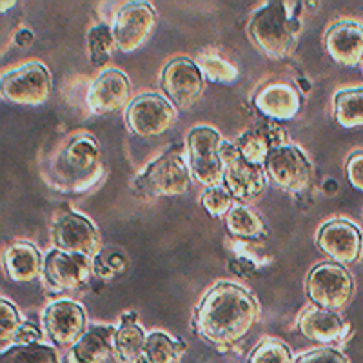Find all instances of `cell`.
<instances>
[{
    "instance_id": "cell-1",
    "label": "cell",
    "mask_w": 363,
    "mask_h": 363,
    "mask_svg": "<svg viewBox=\"0 0 363 363\" xmlns=\"http://www.w3.org/2000/svg\"><path fill=\"white\" fill-rule=\"evenodd\" d=\"M258 318L260 306L247 289L229 281H218L200 300L191 323L199 338L223 349L242 342Z\"/></svg>"
},
{
    "instance_id": "cell-2",
    "label": "cell",
    "mask_w": 363,
    "mask_h": 363,
    "mask_svg": "<svg viewBox=\"0 0 363 363\" xmlns=\"http://www.w3.org/2000/svg\"><path fill=\"white\" fill-rule=\"evenodd\" d=\"M301 31V2L272 0L252 13L247 26L256 50L272 60H281L293 53Z\"/></svg>"
},
{
    "instance_id": "cell-3",
    "label": "cell",
    "mask_w": 363,
    "mask_h": 363,
    "mask_svg": "<svg viewBox=\"0 0 363 363\" xmlns=\"http://www.w3.org/2000/svg\"><path fill=\"white\" fill-rule=\"evenodd\" d=\"M51 180L62 191L89 189L96 184L102 171L100 147L95 136L89 133H77L69 136L51 160Z\"/></svg>"
},
{
    "instance_id": "cell-4",
    "label": "cell",
    "mask_w": 363,
    "mask_h": 363,
    "mask_svg": "<svg viewBox=\"0 0 363 363\" xmlns=\"http://www.w3.org/2000/svg\"><path fill=\"white\" fill-rule=\"evenodd\" d=\"M191 171L178 147L165 151L153 160L135 180L136 194L149 196H182L189 189Z\"/></svg>"
},
{
    "instance_id": "cell-5",
    "label": "cell",
    "mask_w": 363,
    "mask_h": 363,
    "mask_svg": "<svg viewBox=\"0 0 363 363\" xmlns=\"http://www.w3.org/2000/svg\"><path fill=\"white\" fill-rule=\"evenodd\" d=\"M306 291L313 306L327 311H342L354 294V280L345 265L322 262L311 269Z\"/></svg>"
},
{
    "instance_id": "cell-6",
    "label": "cell",
    "mask_w": 363,
    "mask_h": 363,
    "mask_svg": "<svg viewBox=\"0 0 363 363\" xmlns=\"http://www.w3.org/2000/svg\"><path fill=\"white\" fill-rule=\"evenodd\" d=\"M223 138L216 129L199 125L187 135V157L191 178L206 189L223 186V167L220 147Z\"/></svg>"
},
{
    "instance_id": "cell-7",
    "label": "cell",
    "mask_w": 363,
    "mask_h": 363,
    "mask_svg": "<svg viewBox=\"0 0 363 363\" xmlns=\"http://www.w3.org/2000/svg\"><path fill=\"white\" fill-rule=\"evenodd\" d=\"M220 158L223 167V187L231 193L233 199L244 203L258 199L264 193L267 184L264 167L245 160L233 142L223 140Z\"/></svg>"
},
{
    "instance_id": "cell-8",
    "label": "cell",
    "mask_w": 363,
    "mask_h": 363,
    "mask_svg": "<svg viewBox=\"0 0 363 363\" xmlns=\"http://www.w3.org/2000/svg\"><path fill=\"white\" fill-rule=\"evenodd\" d=\"M53 89L51 74L42 62H28L2 77V99L17 106L37 108L48 102Z\"/></svg>"
},
{
    "instance_id": "cell-9",
    "label": "cell",
    "mask_w": 363,
    "mask_h": 363,
    "mask_svg": "<svg viewBox=\"0 0 363 363\" xmlns=\"http://www.w3.org/2000/svg\"><path fill=\"white\" fill-rule=\"evenodd\" d=\"M177 109L165 96L157 93H142L135 96L125 109V122L138 138H155L173 128Z\"/></svg>"
},
{
    "instance_id": "cell-10",
    "label": "cell",
    "mask_w": 363,
    "mask_h": 363,
    "mask_svg": "<svg viewBox=\"0 0 363 363\" xmlns=\"http://www.w3.org/2000/svg\"><path fill=\"white\" fill-rule=\"evenodd\" d=\"M265 178L289 194L303 193L313 180V165L294 145L272 149L264 164Z\"/></svg>"
},
{
    "instance_id": "cell-11",
    "label": "cell",
    "mask_w": 363,
    "mask_h": 363,
    "mask_svg": "<svg viewBox=\"0 0 363 363\" xmlns=\"http://www.w3.org/2000/svg\"><path fill=\"white\" fill-rule=\"evenodd\" d=\"M51 242L55 249L71 255L95 258L100 252V233L95 223L74 211H64L51 225Z\"/></svg>"
},
{
    "instance_id": "cell-12",
    "label": "cell",
    "mask_w": 363,
    "mask_h": 363,
    "mask_svg": "<svg viewBox=\"0 0 363 363\" xmlns=\"http://www.w3.org/2000/svg\"><path fill=\"white\" fill-rule=\"evenodd\" d=\"M157 26V9L149 2H128L116 13L113 21V37L116 50L122 53H133L153 35Z\"/></svg>"
},
{
    "instance_id": "cell-13",
    "label": "cell",
    "mask_w": 363,
    "mask_h": 363,
    "mask_svg": "<svg viewBox=\"0 0 363 363\" xmlns=\"http://www.w3.org/2000/svg\"><path fill=\"white\" fill-rule=\"evenodd\" d=\"M162 89L165 99L178 109H189L199 102L203 91V73L191 58H173L162 69Z\"/></svg>"
},
{
    "instance_id": "cell-14",
    "label": "cell",
    "mask_w": 363,
    "mask_h": 363,
    "mask_svg": "<svg viewBox=\"0 0 363 363\" xmlns=\"http://www.w3.org/2000/svg\"><path fill=\"white\" fill-rule=\"evenodd\" d=\"M316 244L330 262L340 265H354L363 256V235L359 227L349 220H329L320 227Z\"/></svg>"
},
{
    "instance_id": "cell-15",
    "label": "cell",
    "mask_w": 363,
    "mask_h": 363,
    "mask_svg": "<svg viewBox=\"0 0 363 363\" xmlns=\"http://www.w3.org/2000/svg\"><path fill=\"white\" fill-rule=\"evenodd\" d=\"M48 336L57 347H73L86 335L87 318L80 303L71 300L55 301L45 307L42 316Z\"/></svg>"
},
{
    "instance_id": "cell-16",
    "label": "cell",
    "mask_w": 363,
    "mask_h": 363,
    "mask_svg": "<svg viewBox=\"0 0 363 363\" xmlns=\"http://www.w3.org/2000/svg\"><path fill=\"white\" fill-rule=\"evenodd\" d=\"M42 274L55 291L80 289L91 278V258L53 249L45 255Z\"/></svg>"
},
{
    "instance_id": "cell-17",
    "label": "cell",
    "mask_w": 363,
    "mask_h": 363,
    "mask_svg": "<svg viewBox=\"0 0 363 363\" xmlns=\"http://www.w3.org/2000/svg\"><path fill=\"white\" fill-rule=\"evenodd\" d=\"M323 48L338 66H359L363 62V24L358 21L333 22L323 35Z\"/></svg>"
},
{
    "instance_id": "cell-18",
    "label": "cell",
    "mask_w": 363,
    "mask_h": 363,
    "mask_svg": "<svg viewBox=\"0 0 363 363\" xmlns=\"http://www.w3.org/2000/svg\"><path fill=\"white\" fill-rule=\"evenodd\" d=\"M131 99V82L128 74L118 69H106L91 84L87 91L89 109L96 115H109L128 108Z\"/></svg>"
},
{
    "instance_id": "cell-19",
    "label": "cell",
    "mask_w": 363,
    "mask_h": 363,
    "mask_svg": "<svg viewBox=\"0 0 363 363\" xmlns=\"http://www.w3.org/2000/svg\"><path fill=\"white\" fill-rule=\"evenodd\" d=\"M255 106L264 118L285 122L293 120L300 113L301 95L291 84L271 82L256 93Z\"/></svg>"
},
{
    "instance_id": "cell-20",
    "label": "cell",
    "mask_w": 363,
    "mask_h": 363,
    "mask_svg": "<svg viewBox=\"0 0 363 363\" xmlns=\"http://www.w3.org/2000/svg\"><path fill=\"white\" fill-rule=\"evenodd\" d=\"M298 329L307 340L314 343H338L345 338L349 325L335 311H327L322 307H309L298 318Z\"/></svg>"
},
{
    "instance_id": "cell-21",
    "label": "cell",
    "mask_w": 363,
    "mask_h": 363,
    "mask_svg": "<svg viewBox=\"0 0 363 363\" xmlns=\"http://www.w3.org/2000/svg\"><path fill=\"white\" fill-rule=\"evenodd\" d=\"M116 327L95 325L74 343L67 352L66 363H106L115 356Z\"/></svg>"
},
{
    "instance_id": "cell-22",
    "label": "cell",
    "mask_w": 363,
    "mask_h": 363,
    "mask_svg": "<svg viewBox=\"0 0 363 363\" xmlns=\"http://www.w3.org/2000/svg\"><path fill=\"white\" fill-rule=\"evenodd\" d=\"M4 267L15 284H33L44 271V260L33 244L15 242L4 251Z\"/></svg>"
},
{
    "instance_id": "cell-23",
    "label": "cell",
    "mask_w": 363,
    "mask_h": 363,
    "mask_svg": "<svg viewBox=\"0 0 363 363\" xmlns=\"http://www.w3.org/2000/svg\"><path fill=\"white\" fill-rule=\"evenodd\" d=\"M145 333L136 323V314L129 313L122 316V322L115 333V356L120 363H135L140 356L145 343Z\"/></svg>"
},
{
    "instance_id": "cell-24",
    "label": "cell",
    "mask_w": 363,
    "mask_h": 363,
    "mask_svg": "<svg viewBox=\"0 0 363 363\" xmlns=\"http://www.w3.org/2000/svg\"><path fill=\"white\" fill-rule=\"evenodd\" d=\"M186 349L184 342L157 330L145 338L144 349L135 363H180Z\"/></svg>"
},
{
    "instance_id": "cell-25",
    "label": "cell",
    "mask_w": 363,
    "mask_h": 363,
    "mask_svg": "<svg viewBox=\"0 0 363 363\" xmlns=\"http://www.w3.org/2000/svg\"><path fill=\"white\" fill-rule=\"evenodd\" d=\"M333 113L340 128H363V87L338 91L333 104Z\"/></svg>"
},
{
    "instance_id": "cell-26",
    "label": "cell",
    "mask_w": 363,
    "mask_h": 363,
    "mask_svg": "<svg viewBox=\"0 0 363 363\" xmlns=\"http://www.w3.org/2000/svg\"><path fill=\"white\" fill-rule=\"evenodd\" d=\"M227 231L231 233L236 238L255 240L265 235V223L260 218V215L247 207L245 203L235 202L231 211L225 216Z\"/></svg>"
},
{
    "instance_id": "cell-27",
    "label": "cell",
    "mask_w": 363,
    "mask_h": 363,
    "mask_svg": "<svg viewBox=\"0 0 363 363\" xmlns=\"http://www.w3.org/2000/svg\"><path fill=\"white\" fill-rule=\"evenodd\" d=\"M233 144L236 145V149H238L240 155H242L245 160L251 162V164L255 165H260V167H264L265 158H267L269 153L272 151L271 144H269V140L264 136V133L256 128V125H252L251 129L242 133Z\"/></svg>"
},
{
    "instance_id": "cell-28",
    "label": "cell",
    "mask_w": 363,
    "mask_h": 363,
    "mask_svg": "<svg viewBox=\"0 0 363 363\" xmlns=\"http://www.w3.org/2000/svg\"><path fill=\"white\" fill-rule=\"evenodd\" d=\"M2 363H60L57 351L50 345H13L2 351Z\"/></svg>"
},
{
    "instance_id": "cell-29",
    "label": "cell",
    "mask_w": 363,
    "mask_h": 363,
    "mask_svg": "<svg viewBox=\"0 0 363 363\" xmlns=\"http://www.w3.org/2000/svg\"><path fill=\"white\" fill-rule=\"evenodd\" d=\"M115 48V37H113V29L109 26L99 24L87 33V53H89V60L95 66H104L108 62Z\"/></svg>"
},
{
    "instance_id": "cell-30",
    "label": "cell",
    "mask_w": 363,
    "mask_h": 363,
    "mask_svg": "<svg viewBox=\"0 0 363 363\" xmlns=\"http://www.w3.org/2000/svg\"><path fill=\"white\" fill-rule=\"evenodd\" d=\"M196 64L202 69L203 77H207L211 82L231 84L238 79V69L231 62L223 60L220 55L213 53V51H207V53L200 55Z\"/></svg>"
},
{
    "instance_id": "cell-31",
    "label": "cell",
    "mask_w": 363,
    "mask_h": 363,
    "mask_svg": "<svg viewBox=\"0 0 363 363\" xmlns=\"http://www.w3.org/2000/svg\"><path fill=\"white\" fill-rule=\"evenodd\" d=\"M247 363H294V358L291 349L284 342L265 338L252 349Z\"/></svg>"
},
{
    "instance_id": "cell-32",
    "label": "cell",
    "mask_w": 363,
    "mask_h": 363,
    "mask_svg": "<svg viewBox=\"0 0 363 363\" xmlns=\"http://www.w3.org/2000/svg\"><path fill=\"white\" fill-rule=\"evenodd\" d=\"M24 325L21 320L18 309L6 298L0 300V340H2V351L8 349V345H15L18 330Z\"/></svg>"
},
{
    "instance_id": "cell-33",
    "label": "cell",
    "mask_w": 363,
    "mask_h": 363,
    "mask_svg": "<svg viewBox=\"0 0 363 363\" xmlns=\"http://www.w3.org/2000/svg\"><path fill=\"white\" fill-rule=\"evenodd\" d=\"M200 203H202L203 211L211 218H225L227 213L235 206V199H233L231 193L225 187L218 186L203 191Z\"/></svg>"
},
{
    "instance_id": "cell-34",
    "label": "cell",
    "mask_w": 363,
    "mask_h": 363,
    "mask_svg": "<svg viewBox=\"0 0 363 363\" xmlns=\"http://www.w3.org/2000/svg\"><path fill=\"white\" fill-rule=\"evenodd\" d=\"M294 363H351L343 352L336 351L333 347H322L314 351L298 356Z\"/></svg>"
},
{
    "instance_id": "cell-35",
    "label": "cell",
    "mask_w": 363,
    "mask_h": 363,
    "mask_svg": "<svg viewBox=\"0 0 363 363\" xmlns=\"http://www.w3.org/2000/svg\"><path fill=\"white\" fill-rule=\"evenodd\" d=\"M345 177L352 187L363 193V149L354 151L345 162Z\"/></svg>"
},
{
    "instance_id": "cell-36",
    "label": "cell",
    "mask_w": 363,
    "mask_h": 363,
    "mask_svg": "<svg viewBox=\"0 0 363 363\" xmlns=\"http://www.w3.org/2000/svg\"><path fill=\"white\" fill-rule=\"evenodd\" d=\"M40 330L31 323H24L18 330L17 338H15V345H31V343H38L40 340Z\"/></svg>"
}]
</instances>
